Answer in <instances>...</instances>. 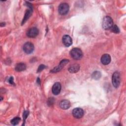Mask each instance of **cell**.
Segmentation results:
<instances>
[{"label": "cell", "instance_id": "obj_1", "mask_svg": "<svg viewBox=\"0 0 126 126\" xmlns=\"http://www.w3.org/2000/svg\"><path fill=\"white\" fill-rule=\"evenodd\" d=\"M113 26V21L112 19L109 16H105L102 20V28L105 30H108L111 29Z\"/></svg>", "mask_w": 126, "mask_h": 126}, {"label": "cell", "instance_id": "obj_2", "mask_svg": "<svg viewBox=\"0 0 126 126\" xmlns=\"http://www.w3.org/2000/svg\"><path fill=\"white\" fill-rule=\"evenodd\" d=\"M70 56L75 60H80L83 57V53L81 49L78 48H73L70 52Z\"/></svg>", "mask_w": 126, "mask_h": 126}, {"label": "cell", "instance_id": "obj_3", "mask_svg": "<svg viewBox=\"0 0 126 126\" xmlns=\"http://www.w3.org/2000/svg\"><path fill=\"white\" fill-rule=\"evenodd\" d=\"M112 81L113 85L114 87H119L121 81L120 74L119 72H118V71H116L113 73L112 77Z\"/></svg>", "mask_w": 126, "mask_h": 126}, {"label": "cell", "instance_id": "obj_4", "mask_svg": "<svg viewBox=\"0 0 126 126\" xmlns=\"http://www.w3.org/2000/svg\"><path fill=\"white\" fill-rule=\"evenodd\" d=\"M69 7L67 3H62L60 4L58 8L59 13L61 15H65L69 11Z\"/></svg>", "mask_w": 126, "mask_h": 126}, {"label": "cell", "instance_id": "obj_5", "mask_svg": "<svg viewBox=\"0 0 126 126\" xmlns=\"http://www.w3.org/2000/svg\"><path fill=\"white\" fill-rule=\"evenodd\" d=\"M34 49L33 45L29 42L25 43L23 46V50L27 54L32 53Z\"/></svg>", "mask_w": 126, "mask_h": 126}, {"label": "cell", "instance_id": "obj_6", "mask_svg": "<svg viewBox=\"0 0 126 126\" xmlns=\"http://www.w3.org/2000/svg\"><path fill=\"white\" fill-rule=\"evenodd\" d=\"M68 62H69V61L68 60H66V59H64V60L62 61L59 65L55 67L52 70H51V72L56 73V72L60 71L63 67V66L64 65H65Z\"/></svg>", "mask_w": 126, "mask_h": 126}, {"label": "cell", "instance_id": "obj_7", "mask_svg": "<svg viewBox=\"0 0 126 126\" xmlns=\"http://www.w3.org/2000/svg\"><path fill=\"white\" fill-rule=\"evenodd\" d=\"M72 115L75 118L80 119L84 115V111L80 108H76L73 110Z\"/></svg>", "mask_w": 126, "mask_h": 126}, {"label": "cell", "instance_id": "obj_8", "mask_svg": "<svg viewBox=\"0 0 126 126\" xmlns=\"http://www.w3.org/2000/svg\"><path fill=\"white\" fill-rule=\"evenodd\" d=\"M39 33V31L37 28L35 27H33L29 29L27 33V34L28 37L31 38L35 37Z\"/></svg>", "mask_w": 126, "mask_h": 126}, {"label": "cell", "instance_id": "obj_9", "mask_svg": "<svg viewBox=\"0 0 126 126\" xmlns=\"http://www.w3.org/2000/svg\"><path fill=\"white\" fill-rule=\"evenodd\" d=\"M27 5L29 7V9L28 10L25 14V16H24V18H23V20L22 21V25H23L24 24V23L26 22V21L30 18V17L31 16V15H32V5L29 3V2H27Z\"/></svg>", "mask_w": 126, "mask_h": 126}, {"label": "cell", "instance_id": "obj_10", "mask_svg": "<svg viewBox=\"0 0 126 126\" xmlns=\"http://www.w3.org/2000/svg\"><path fill=\"white\" fill-rule=\"evenodd\" d=\"M62 41H63V44L66 47L70 46V45H72V39L71 37L68 35H64L63 37Z\"/></svg>", "mask_w": 126, "mask_h": 126}, {"label": "cell", "instance_id": "obj_11", "mask_svg": "<svg viewBox=\"0 0 126 126\" xmlns=\"http://www.w3.org/2000/svg\"><path fill=\"white\" fill-rule=\"evenodd\" d=\"M61 90V85L59 82L55 83L52 87V93L55 95H58L60 94Z\"/></svg>", "mask_w": 126, "mask_h": 126}, {"label": "cell", "instance_id": "obj_12", "mask_svg": "<svg viewBox=\"0 0 126 126\" xmlns=\"http://www.w3.org/2000/svg\"><path fill=\"white\" fill-rule=\"evenodd\" d=\"M111 62V57L108 54H105L102 55L101 58V62L104 65L108 64Z\"/></svg>", "mask_w": 126, "mask_h": 126}, {"label": "cell", "instance_id": "obj_13", "mask_svg": "<svg viewBox=\"0 0 126 126\" xmlns=\"http://www.w3.org/2000/svg\"><path fill=\"white\" fill-rule=\"evenodd\" d=\"M60 106L63 109H67L70 107V103L68 100L64 99L61 101Z\"/></svg>", "mask_w": 126, "mask_h": 126}, {"label": "cell", "instance_id": "obj_14", "mask_svg": "<svg viewBox=\"0 0 126 126\" xmlns=\"http://www.w3.org/2000/svg\"><path fill=\"white\" fill-rule=\"evenodd\" d=\"M79 69H80L79 65H78L77 64H74L70 65L69 67L68 70L69 72L72 73H74L78 72L79 71Z\"/></svg>", "mask_w": 126, "mask_h": 126}, {"label": "cell", "instance_id": "obj_15", "mask_svg": "<svg viewBox=\"0 0 126 126\" xmlns=\"http://www.w3.org/2000/svg\"><path fill=\"white\" fill-rule=\"evenodd\" d=\"M26 69V65L23 63H17L15 66V70L17 71H22Z\"/></svg>", "mask_w": 126, "mask_h": 126}, {"label": "cell", "instance_id": "obj_16", "mask_svg": "<svg viewBox=\"0 0 126 126\" xmlns=\"http://www.w3.org/2000/svg\"><path fill=\"white\" fill-rule=\"evenodd\" d=\"M92 77L94 79H99L101 77V73L98 71H95L93 72V73L92 75Z\"/></svg>", "mask_w": 126, "mask_h": 126}, {"label": "cell", "instance_id": "obj_17", "mask_svg": "<svg viewBox=\"0 0 126 126\" xmlns=\"http://www.w3.org/2000/svg\"><path fill=\"white\" fill-rule=\"evenodd\" d=\"M21 119L19 117H15L14 118H13L11 121V123L12 125L15 126V125H17L18 124V123H19V122L20 121Z\"/></svg>", "mask_w": 126, "mask_h": 126}, {"label": "cell", "instance_id": "obj_18", "mask_svg": "<svg viewBox=\"0 0 126 126\" xmlns=\"http://www.w3.org/2000/svg\"><path fill=\"white\" fill-rule=\"evenodd\" d=\"M111 29V31L114 33H119L120 32V30L117 25L113 26Z\"/></svg>", "mask_w": 126, "mask_h": 126}, {"label": "cell", "instance_id": "obj_19", "mask_svg": "<svg viewBox=\"0 0 126 126\" xmlns=\"http://www.w3.org/2000/svg\"><path fill=\"white\" fill-rule=\"evenodd\" d=\"M29 113V112L28 111H24V112L23 113V120H24V122H25V120L26 119L27 117L28 116Z\"/></svg>", "mask_w": 126, "mask_h": 126}, {"label": "cell", "instance_id": "obj_20", "mask_svg": "<svg viewBox=\"0 0 126 126\" xmlns=\"http://www.w3.org/2000/svg\"><path fill=\"white\" fill-rule=\"evenodd\" d=\"M46 68V66L43 65V64H41L39 66L38 68V69H37V72H40L43 69H44V68Z\"/></svg>", "mask_w": 126, "mask_h": 126}, {"label": "cell", "instance_id": "obj_21", "mask_svg": "<svg viewBox=\"0 0 126 126\" xmlns=\"http://www.w3.org/2000/svg\"><path fill=\"white\" fill-rule=\"evenodd\" d=\"M54 98H50V99H49L48 100V104L50 103V105H52L53 103H54V99H53Z\"/></svg>", "mask_w": 126, "mask_h": 126}, {"label": "cell", "instance_id": "obj_22", "mask_svg": "<svg viewBox=\"0 0 126 126\" xmlns=\"http://www.w3.org/2000/svg\"><path fill=\"white\" fill-rule=\"evenodd\" d=\"M8 82L11 84H14V79H13V77H10L8 79Z\"/></svg>", "mask_w": 126, "mask_h": 126}, {"label": "cell", "instance_id": "obj_23", "mask_svg": "<svg viewBox=\"0 0 126 126\" xmlns=\"http://www.w3.org/2000/svg\"><path fill=\"white\" fill-rule=\"evenodd\" d=\"M37 83H38V84H40V79L38 78H37Z\"/></svg>", "mask_w": 126, "mask_h": 126}]
</instances>
